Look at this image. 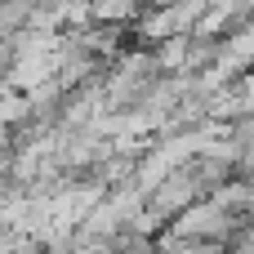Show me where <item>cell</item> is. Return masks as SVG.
I'll return each instance as SVG.
<instances>
[{"mask_svg":"<svg viewBox=\"0 0 254 254\" xmlns=\"http://www.w3.org/2000/svg\"><path fill=\"white\" fill-rule=\"evenodd\" d=\"M170 232H156L152 246H170V241H237V237H250V214H228L219 210L210 196L192 201L188 210H179L170 223Z\"/></svg>","mask_w":254,"mask_h":254,"instance_id":"obj_1","label":"cell"},{"mask_svg":"<svg viewBox=\"0 0 254 254\" xmlns=\"http://www.w3.org/2000/svg\"><path fill=\"white\" fill-rule=\"evenodd\" d=\"M201 196H205V188H201L196 170L183 161V165H174V170H170V174H165V179L143 196V205H147V210H156V214L170 223L179 210H188V205H192V201H201Z\"/></svg>","mask_w":254,"mask_h":254,"instance_id":"obj_2","label":"cell"},{"mask_svg":"<svg viewBox=\"0 0 254 254\" xmlns=\"http://www.w3.org/2000/svg\"><path fill=\"white\" fill-rule=\"evenodd\" d=\"M205 196H210L219 210H228V214H250V201H254L250 179H241V174H228V179H223V183H214Z\"/></svg>","mask_w":254,"mask_h":254,"instance_id":"obj_3","label":"cell"},{"mask_svg":"<svg viewBox=\"0 0 254 254\" xmlns=\"http://www.w3.org/2000/svg\"><path fill=\"white\" fill-rule=\"evenodd\" d=\"M85 9H89V22H116V27H125V22H134L147 9V0H85Z\"/></svg>","mask_w":254,"mask_h":254,"instance_id":"obj_4","label":"cell"}]
</instances>
